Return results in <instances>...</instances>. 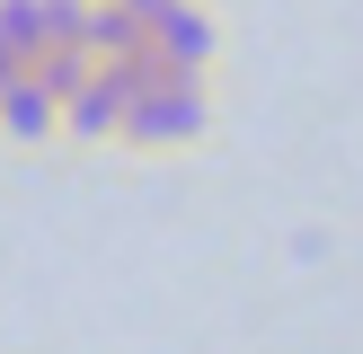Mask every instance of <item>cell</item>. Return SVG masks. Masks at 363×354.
Returning <instances> with one entry per match:
<instances>
[{
	"mask_svg": "<svg viewBox=\"0 0 363 354\" xmlns=\"http://www.w3.org/2000/svg\"><path fill=\"white\" fill-rule=\"evenodd\" d=\"M124 80V124H116V151L133 159H177L195 151V142L213 133V71H177L160 62L151 45L124 53V62H106Z\"/></svg>",
	"mask_w": 363,
	"mask_h": 354,
	"instance_id": "obj_1",
	"label": "cell"
},
{
	"mask_svg": "<svg viewBox=\"0 0 363 354\" xmlns=\"http://www.w3.org/2000/svg\"><path fill=\"white\" fill-rule=\"evenodd\" d=\"M151 27V53L177 71H222V18H213V0H169V9L142 18Z\"/></svg>",
	"mask_w": 363,
	"mask_h": 354,
	"instance_id": "obj_2",
	"label": "cell"
},
{
	"mask_svg": "<svg viewBox=\"0 0 363 354\" xmlns=\"http://www.w3.org/2000/svg\"><path fill=\"white\" fill-rule=\"evenodd\" d=\"M116 124H124V80L106 62H89L80 88H62V142L71 151H116Z\"/></svg>",
	"mask_w": 363,
	"mask_h": 354,
	"instance_id": "obj_3",
	"label": "cell"
},
{
	"mask_svg": "<svg viewBox=\"0 0 363 354\" xmlns=\"http://www.w3.org/2000/svg\"><path fill=\"white\" fill-rule=\"evenodd\" d=\"M0 142H18V151L62 142V106H53V88L35 80V71H18V80L0 88Z\"/></svg>",
	"mask_w": 363,
	"mask_h": 354,
	"instance_id": "obj_4",
	"label": "cell"
},
{
	"mask_svg": "<svg viewBox=\"0 0 363 354\" xmlns=\"http://www.w3.org/2000/svg\"><path fill=\"white\" fill-rule=\"evenodd\" d=\"M18 71H27V62H18V53H9V35H0V88H9Z\"/></svg>",
	"mask_w": 363,
	"mask_h": 354,
	"instance_id": "obj_5",
	"label": "cell"
},
{
	"mask_svg": "<svg viewBox=\"0 0 363 354\" xmlns=\"http://www.w3.org/2000/svg\"><path fill=\"white\" fill-rule=\"evenodd\" d=\"M116 9H133V18H151V9H169V0H116Z\"/></svg>",
	"mask_w": 363,
	"mask_h": 354,
	"instance_id": "obj_6",
	"label": "cell"
}]
</instances>
